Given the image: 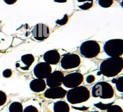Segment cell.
I'll return each instance as SVG.
<instances>
[{
  "label": "cell",
  "instance_id": "cell-16",
  "mask_svg": "<svg viewBox=\"0 0 123 112\" xmlns=\"http://www.w3.org/2000/svg\"><path fill=\"white\" fill-rule=\"evenodd\" d=\"M23 106L20 102H13L10 105V112H23Z\"/></svg>",
  "mask_w": 123,
  "mask_h": 112
},
{
  "label": "cell",
  "instance_id": "cell-1",
  "mask_svg": "<svg viewBox=\"0 0 123 112\" xmlns=\"http://www.w3.org/2000/svg\"><path fill=\"white\" fill-rule=\"evenodd\" d=\"M123 69V58L121 57H110L101 63L100 71L97 75H103L106 77L116 76Z\"/></svg>",
  "mask_w": 123,
  "mask_h": 112
},
{
  "label": "cell",
  "instance_id": "cell-31",
  "mask_svg": "<svg viewBox=\"0 0 123 112\" xmlns=\"http://www.w3.org/2000/svg\"><path fill=\"white\" fill-rule=\"evenodd\" d=\"M0 52H1V51H0Z\"/></svg>",
  "mask_w": 123,
  "mask_h": 112
},
{
  "label": "cell",
  "instance_id": "cell-26",
  "mask_svg": "<svg viewBox=\"0 0 123 112\" xmlns=\"http://www.w3.org/2000/svg\"><path fill=\"white\" fill-rule=\"evenodd\" d=\"M95 79H96V77L94 75H88L87 77H86V81L88 83H93L95 81Z\"/></svg>",
  "mask_w": 123,
  "mask_h": 112
},
{
  "label": "cell",
  "instance_id": "cell-14",
  "mask_svg": "<svg viewBox=\"0 0 123 112\" xmlns=\"http://www.w3.org/2000/svg\"><path fill=\"white\" fill-rule=\"evenodd\" d=\"M35 60L34 57L31 54L23 55L21 57V61L24 63V66L22 67L21 69L24 70H28L30 67L32 65Z\"/></svg>",
  "mask_w": 123,
  "mask_h": 112
},
{
  "label": "cell",
  "instance_id": "cell-8",
  "mask_svg": "<svg viewBox=\"0 0 123 112\" xmlns=\"http://www.w3.org/2000/svg\"><path fill=\"white\" fill-rule=\"evenodd\" d=\"M52 67L50 64L46 62L38 63L34 68V74L37 79H46L52 73Z\"/></svg>",
  "mask_w": 123,
  "mask_h": 112
},
{
  "label": "cell",
  "instance_id": "cell-3",
  "mask_svg": "<svg viewBox=\"0 0 123 112\" xmlns=\"http://www.w3.org/2000/svg\"><path fill=\"white\" fill-rule=\"evenodd\" d=\"M93 97H100L102 99L112 98L114 96V89L112 86L106 82H99L92 88Z\"/></svg>",
  "mask_w": 123,
  "mask_h": 112
},
{
  "label": "cell",
  "instance_id": "cell-13",
  "mask_svg": "<svg viewBox=\"0 0 123 112\" xmlns=\"http://www.w3.org/2000/svg\"><path fill=\"white\" fill-rule=\"evenodd\" d=\"M30 87L32 91L35 92H40L45 90L46 88V83L44 79H36L31 81Z\"/></svg>",
  "mask_w": 123,
  "mask_h": 112
},
{
  "label": "cell",
  "instance_id": "cell-29",
  "mask_svg": "<svg viewBox=\"0 0 123 112\" xmlns=\"http://www.w3.org/2000/svg\"><path fill=\"white\" fill-rule=\"evenodd\" d=\"M54 1L56 2H60V3H62V2H67V0H54Z\"/></svg>",
  "mask_w": 123,
  "mask_h": 112
},
{
  "label": "cell",
  "instance_id": "cell-6",
  "mask_svg": "<svg viewBox=\"0 0 123 112\" xmlns=\"http://www.w3.org/2000/svg\"><path fill=\"white\" fill-rule=\"evenodd\" d=\"M81 63L80 56L76 54H68L63 56L61 60V66L62 69H74L79 66Z\"/></svg>",
  "mask_w": 123,
  "mask_h": 112
},
{
  "label": "cell",
  "instance_id": "cell-17",
  "mask_svg": "<svg viewBox=\"0 0 123 112\" xmlns=\"http://www.w3.org/2000/svg\"><path fill=\"white\" fill-rule=\"evenodd\" d=\"M123 76H120V77H118L117 79H114L112 81V83H115L116 85L117 89L118 91L123 92Z\"/></svg>",
  "mask_w": 123,
  "mask_h": 112
},
{
  "label": "cell",
  "instance_id": "cell-28",
  "mask_svg": "<svg viewBox=\"0 0 123 112\" xmlns=\"http://www.w3.org/2000/svg\"><path fill=\"white\" fill-rule=\"evenodd\" d=\"M94 0H78V1L79 2H85V1H88V2H93Z\"/></svg>",
  "mask_w": 123,
  "mask_h": 112
},
{
  "label": "cell",
  "instance_id": "cell-12",
  "mask_svg": "<svg viewBox=\"0 0 123 112\" xmlns=\"http://www.w3.org/2000/svg\"><path fill=\"white\" fill-rule=\"evenodd\" d=\"M61 56L58 51L56 50H52L46 52L43 55V60L46 63L49 64H58L60 62Z\"/></svg>",
  "mask_w": 123,
  "mask_h": 112
},
{
  "label": "cell",
  "instance_id": "cell-18",
  "mask_svg": "<svg viewBox=\"0 0 123 112\" xmlns=\"http://www.w3.org/2000/svg\"><path fill=\"white\" fill-rule=\"evenodd\" d=\"M114 3V0H98V4L103 8H109Z\"/></svg>",
  "mask_w": 123,
  "mask_h": 112
},
{
  "label": "cell",
  "instance_id": "cell-21",
  "mask_svg": "<svg viewBox=\"0 0 123 112\" xmlns=\"http://www.w3.org/2000/svg\"><path fill=\"white\" fill-rule=\"evenodd\" d=\"M7 101V95L4 92L0 91V106L4 104Z\"/></svg>",
  "mask_w": 123,
  "mask_h": 112
},
{
  "label": "cell",
  "instance_id": "cell-7",
  "mask_svg": "<svg viewBox=\"0 0 123 112\" xmlns=\"http://www.w3.org/2000/svg\"><path fill=\"white\" fill-rule=\"evenodd\" d=\"M84 81V76L79 72H73L68 74L64 77L62 83L68 88H74L80 86Z\"/></svg>",
  "mask_w": 123,
  "mask_h": 112
},
{
  "label": "cell",
  "instance_id": "cell-19",
  "mask_svg": "<svg viewBox=\"0 0 123 112\" xmlns=\"http://www.w3.org/2000/svg\"><path fill=\"white\" fill-rule=\"evenodd\" d=\"M107 112H123L122 108L118 105H111L107 109Z\"/></svg>",
  "mask_w": 123,
  "mask_h": 112
},
{
  "label": "cell",
  "instance_id": "cell-25",
  "mask_svg": "<svg viewBox=\"0 0 123 112\" xmlns=\"http://www.w3.org/2000/svg\"><path fill=\"white\" fill-rule=\"evenodd\" d=\"M2 75H3V76L4 77H10L12 76V71L11 69H6V70H4L3 71V72H2Z\"/></svg>",
  "mask_w": 123,
  "mask_h": 112
},
{
  "label": "cell",
  "instance_id": "cell-30",
  "mask_svg": "<svg viewBox=\"0 0 123 112\" xmlns=\"http://www.w3.org/2000/svg\"><path fill=\"white\" fill-rule=\"evenodd\" d=\"M98 112V111H94V112Z\"/></svg>",
  "mask_w": 123,
  "mask_h": 112
},
{
  "label": "cell",
  "instance_id": "cell-2",
  "mask_svg": "<svg viewBox=\"0 0 123 112\" xmlns=\"http://www.w3.org/2000/svg\"><path fill=\"white\" fill-rule=\"evenodd\" d=\"M67 100L72 104L82 103L90 99L91 94L89 89L84 86L72 88L66 94Z\"/></svg>",
  "mask_w": 123,
  "mask_h": 112
},
{
  "label": "cell",
  "instance_id": "cell-22",
  "mask_svg": "<svg viewBox=\"0 0 123 112\" xmlns=\"http://www.w3.org/2000/svg\"><path fill=\"white\" fill-rule=\"evenodd\" d=\"M68 15L67 14H65L64 15L63 18L62 19H60V20H57L55 22H56V24L59 25H64L68 22Z\"/></svg>",
  "mask_w": 123,
  "mask_h": 112
},
{
  "label": "cell",
  "instance_id": "cell-4",
  "mask_svg": "<svg viewBox=\"0 0 123 112\" xmlns=\"http://www.w3.org/2000/svg\"><path fill=\"white\" fill-rule=\"evenodd\" d=\"M105 52L111 57H121L123 54V39H114L108 41L103 46Z\"/></svg>",
  "mask_w": 123,
  "mask_h": 112
},
{
  "label": "cell",
  "instance_id": "cell-23",
  "mask_svg": "<svg viewBox=\"0 0 123 112\" xmlns=\"http://www.w3.org/2000/svg\"><path fill=\"white\" fill-rule=\"evenodd\" d=\"M93 5V2H87L79 6V8H80L82 10H88L91 8Z\"/></svg>",
  "mask_w": 123,
  "mask_h": 112
},
{
  "label": "cell",
  "instance_id": "cell-15",
  "mask_svg": "<svg viewBox=\"0 0 123 112\" xmlns=\"http://www.w3.org/2000/svg\"><path fill=\"white\" fill-rule=\"evenodd\" d=\"M54 112H69V105L64 101H56L54 105Z\"/></svg>",
  "mask_w": 123,
  "mask_h": 112
},
{
  "label": "cell",
  "instance_id": "cell-11",
  "mask_svg": "<svg viewBox=\"0 0 123 112\" xmlns=\"http://www.w3.org/2000/svg\"><path fill=\"white\" fill-rule=\"evenodd\" d=\"M67 91L61 87L49 88L46 89L44 93L46 98L49 99H59L63 98L66 97Z\"/></svg>",
  "mask_w": 123,
  "mask_h": 112
},
{
  "label": "cell",
  "instance_id": "cell-5",
  "mask_svg": "<svg viewBox=\"0 0 123 112\" xmlns=\"http://www.w3.org/2000/svg\"><path fill=\"white\" fill-rule=\"evenodd\" d=\"M80 52L82 56L88 58L97 57L100 52V46L95 41H86L83 42L80 46Z\"/></svg>",
  "mask_w": 123,
  "mask_h": 112
},
{
  "label": "cell",
  "instance_id": "cell-9",
  "mask_svg": "<svg viewBox=\"0 0 123 112\" xmlns=\"http://www.w3.org/2000/svg\"><path fill=\"white\" fill-rule=\"evenodd\" d=\"M49 29L44 24H37L32 31V36L38 41H43L47 39L49 36Z\"/></svg>",
  "mask_w": 123,
  "mask_h": 112
},
{
  "label": "cell",
  "instance_id": "cell-27",
  "mask_svg": "<svg viewBox=\"0 0 123 112\" xmlns=\"http://www.w3.org/2000/svg\"><path fill=\"white\" fill-rule=\"evenodd\" d=\"M17 1H18V0H4V1L8 5L13 4L15 3Z\"/></svg>",
  "mask_w": 123,
  "mask_h": 112
},
{
  "label": "cell",
  "instance_id": "cell-20",
  "mask_svg": "<svg viewBox=\"0 0 123 112\" xmlns=\"http://www.w3.org/2000/svg\"><path fill=\"white\" fill-rule=\"evenodd\" d=\"M113 102H111V103H108V104H103L102 102H98L97 104H95L94 106L97 107V108H100L102 110H107L109 107H110L111 105H112Z\"/></svg>",
  "mask_w": 123,
  "mask_h": 112
},
{
  "label": "cell",
  "instance_id": "cell-24",
  "mask_svg": "<svg viewBox=\"0 0 123 112\" xmlns=\"http://www.w3.org/2000/svg\"><path fill=\"white\" fill-rule=\"evenodd\" d=\"M23 112H38V109L33 106H28L23 110Z\"/></svg>",
  "mask_w": 123,
  "mask_h": 112
},
{
  "label": "cell",
  "instance_id": "cell-10",
  "mask_svg": "<svg viewBox=\"0 0 123 112\" xmlns=\"http://www.w3.org/2000/svg\"><path fill=\"white\" fill-rule=\"evenodd\" d=\"M64 75L61 71L55 70L46 77V85L49 88L61 87Z\"/></svg>",
  "mask_w": 123,
  "mask_h": 112
}]
</instances>
